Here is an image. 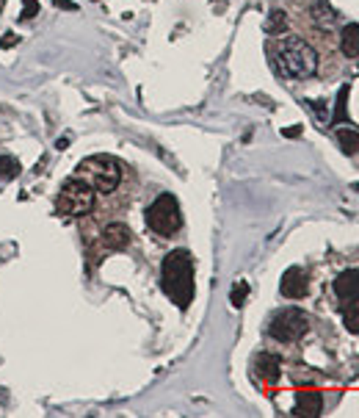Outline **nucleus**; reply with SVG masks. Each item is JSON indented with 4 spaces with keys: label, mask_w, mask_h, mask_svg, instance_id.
Returning a JSON list of instances; mask_svg holds the SVG:
<instances>
[{
    "label": "nucleus",
    "mask_w": 359,
    "mask_h": 418,
    "mask_svg": "<svg viewBox=\"0 0 359 418\" xmlns=\"http://www.w3.org/2000/svg\"><path fill=\"white\" fill-rule=\"evenodd\" d=\"M39 14V0H23V20H31V17H36Z\"/></svg>",
    "instance_id": "obj_19"
},
{
    "label": "nucleus",
    "mask_w": 359,
    "mask_h": 418,
    "mask_svg": "<svg viewBox=\"0 0 359 418\" xmlns=\"http://www.w3.org/2000/svg\"><path fill=\"white\" fill-rule=\"evenodd\" d=\"M92 208H94V189L83 178L67 180L61 186L58 199H56V211L61 216H86Z\"/></svg>",
    "instance_id": "obj_4"
},
{
    "label": "nucleus",
    "mask_w": 359,
    "mask_h": 418,
    "mask_svg": "<svg viewBox=\"0 0 359 418\" xmlns=\"http://www.w3.org/2000/svg\"><path fill=\"white\" fill-rule=\"evenodd\" d=\"M20 161L11 155H0V178H17L20 175Z\"/></svg>",
    "instance_id": "obj_15"
},
{
    "label": "nucleus",
    "mask_w": 359,
    "mask_h": 418,
    "mask_svg": "<svg viewBox=\"0 0 359 418\" xmlns=\"http://www.w3.org/2000/svg\"><path fill=\"white\" fill-rule=\"evenodd\" d=\"M307 288H310V280H307V271L298 266H290L282 274V283H279V291L287 300H301L307 297Z\"/></svg>",
    "instance_id": "obj_7"
},
{
    "label": "nucleus",
    "mask_w": 359,
    "mask_h": 418,
    "mask_svg": "<svg viewBox=\"0 0 359 418\" xmlns=\"http://www.w3.org/2000/svg\"><path fill=\"white\" fill-rule=\"evenodd\" d=\"M337 145L343 147L346 155H359V133L357 130H351V128L337 130Z\"/></svg>",
    "instance_id": "obj_14"
},
{
    "label": "nucleus",
    "mask_w": 359,
    "mask_h": 418,
    "mask_svg": "<svg viewBox=\"0 0 359 418\" xmlns=\"http://www.w3.org/2000/svg\"><path fill=\"white\" fill-rule=\"evenodd\" d=\"M334 297L340 300V305H354L359 302V271L348 269L334 280Z\"/></svg>",
    "instance_id": "obj_8"
},
{
    "label": "nucleus",
    "mask_w": 359,
    "mask_h": 418,
    "mask_svg": "<svg viewBox=\"0 0 359 418\" xmlns=\"http://www.w3.org/2000/svg\"><path fill=\"white\" fill-rule=\"evenodd\" d=\"M346 100H348V86H340L337 92V106H334V116H332V125H340L346 119Z\"/></svg>",
    "instance_id": "obj_16"
},
{
    "label": "nucleus",
    "mask_w": 359,
    "mask_h": 418,
    "mask_svg": "<svg viewBox=\"0 0 359 418\" xmlns=\"http://www.w3.org/2000/svg\"><path fill=\"white\" fill-rule=\"evenodd\" d=\"M321 413H323V396L318 393V391H298V393H296L293 416L318 418Z\"/></svg>",
    "instance_id": "obj_9"
},
{
    "label": "nucleus",
    "mask_w": 359,
    "mask_h": 418,
    "mask_svg": "<svg viewBox=\"0 0 359 418\" xmlns=\"http://www.w3.org/2000/svg\"><path fill=\"white\" fill-rule=\"evenodd\" d=\"M307 330H310V319H307V313L298 310V307H285V310H279V313L271 319V327H268V333L282 343L298 341Z\"/></svg>",
    "instance_id": "obj_6"
},
{
    "label": "nucleus",
    "mask_w": 359,
    "mask_h": 418,
    "mask_svg": "<svg viewBox=\"0 0 359 418\" xmlns=\"http://www.w3.org/2000/svg\"><path fill=\"white\" fill-rule=\"evenodd\" d=\"M313 20H315V25H318L321 31H329V28L334 25L337 14H334V8H332L326 0H318V3H315V8H313Z\"/></svg>",
    "instance_id": "obj_13"
},
{
    "label": "nucleus",
    "mask_w": 359,
    "mask_h": 418,
    "mask_svg": "<svg viewBox=\"0 0 359 418\" xmlns=\"http://www.w3.org/2000/svg\"><path fill=\"white\" fill-rule=\"evenodd\" d=\"M282 25H285V14H282L279 8H277V11H271V20H268L265 31H268V34H274V31H279Z\"/></svg>",
    "instance_id": "obj_18"
},
{
    "label": "nucleus",
    "mask_w": 359,
    "mask_h": 418,
    "mask_svg": "<svg viewBox=\"0 0 359 418\" xmlns=\"http://www.w3.org/2000/svg\"><path fill=\"white\" fill-rule=\"evenodd\" d=\"M340 50H343L346 59H359V25L357 23H351V25L343 28V34H340Z\"/></svg>",
    "instance_id": "obj_11"
},
{
    "label": "nucleus",
    "mask_w": 359,
    "mask_h": 418,
    "mask_svg": "<svg viewBox=\"0 0 359 418\" xmlns=\"http://www.w3.org/2000/svg\"><path fill=\"white\" fill-rule=\"evenodd\" d=\"M160 283L163 291L177 307H188L194 302V258L188 250H175L166 255L160 266Z\"/></svg>",
    "instance_id": "obj_1"
},
{
    "label": "nucleus",
    "mask_w": 359,
    "mask_h": 418,
    "mask_svg": "<svg viewBox=\"0 0 359 418\" xmlns=\"http://www.w3.org/2000/svg\"><path fill=\"white\" fill-rule=\"evenodd\" d=\"M80 178L94 191L111 194V191H116L119 180H122V166H119V161H113L108 155H94L80 164Z\"/></svg>",
    "instance_id": "obj_3"
},
{
    "label": "nucleus",
    "mask_w": 359,
    "mask_h": 418,
    "mask_svg": "<svg viewBox=\"0 0 359 418\" xmlns=\"http://www.w3.org/2000/svg\"><path fill=\"white\" fill-rule=\"evenodd\" d=\"M257 374L263 377V382H277L279 380V360L274 355H260L257 363H254Z\"/></svg>",
    "instance_id": "obj_12"
},
{
    "label": "nucleus",
    "mask_w": 359,
    "mask_h": 418,
    "mask_svg": "<svg viewBox=\"0 0 359 418\" xmlns=\"http://www.w3.org/2000/svg\"><path fill=\"white\" fill-rule=\"evenodd\" d=\"M246 297H249V283L246 280H238L232 285V291H229V302L235 305V307H241V305L246 302Z\"/></svg>",
    "instance_id": "obj_17"
},
{
    "label": "nucleus",
    "mask_w": 359,
    "mask_h": 418,
    "mask_svg": "<svg viewBox=\"0 0 359 418\" xmlns=\"http://www.w3.org/2000/svg\"><path fill=\"white\" fill-rule=\"evenodd\" d=\"M53 3H56L58 8H67V11H72V8H75V3H72V0H53Z\"/></svg>",
    "instance_id": "obj_21"
},
{
    "label": "nucleus",
    "mask_w": 359,
    "mask_h": 418,
    "mask_svg": "<svg viewBox=\"0 0 359 418\" xmlns=\"http://www.w3.org/2000/svg\"><path fill=\"white\" fill-rule=\"evenodd\" d=\"M11 44H17V37H14V34H6V37L0 39V47H11Z\"/></svg>",
    "instance_id": "obj_20"
},
{
    "label": "nucleus",
    "mask_w": 359,
    "mask_h": 418,
    "mask_svg": "<svg viewBox=\"0 0 359 418\" xmlns=\"http://www.w3.org/2000/svg\"><path fill=\"white\" fill-rule=\"evenodd\" d=\"M182 225L180 202L172 194H160L149 208H146V228L158 235H172Z\"/></svg>",
    "instance_id": "obj_5"
},
{
    "label": "nucleus",
    "mask_w": 359,
    "mask_h": 418,
    "mask_svg": "<svg viewBox=\"0 0 359 418\" xmlns=\"http://www.w3.org/2000/svg\"><path fill=\"white\" fill-rule=\"evenodd\" d=\"M3 6H6V0H0V11H3Z\"/></svg>",
    "instance_id": "obj_23"
},
{
    "label": "nucleus",
    "mask_w": 359,
    "mask_h": 418,
    "mask_svg": "<svg viewBox=\"0 0 359 418\" xmlns=\"http://www.w3.org/2000/svg\"><path fill=\"white\" fill-rule=\"evenodd\" d=\"M301 133V128H287L285 130V136H298Z\"/></svg>",
    "instance_id": "obj_22"
},
{
    "label": "nucleus",
    "mask_w": 359,
    "mask_h": 418,
    "mask_svg": "<svg viewBox=\"0 0 359 418\" xmlns=\"http://www.w3.org/2000/svg\"><path fill=\"white\" fill-rule=\"evenodd\" d=\"M274 64H277L279 75L293 78V80H304V78L315 75V70H318V56H315V50H313L304 39L285 37L277 42Z\"/></svg>",
    "instance_id": "obj_2"
},
{
    "label": "nucleus",
    "mask_w": 359,
    "mask_h": 418,
    "mask_svg": "<svg viewBox=\"0 0 359 418\" xmlns=\"http://www.w3.org/2000/svg\"><path fill=\"white\" fill-rule=\"evenodd\" d=\"M130 241H133V230L122 222H111L103 230V244L108 250H125V247H130Z\"/></svg>",
    "instance_id": "obj_10"
}]
</instances>
